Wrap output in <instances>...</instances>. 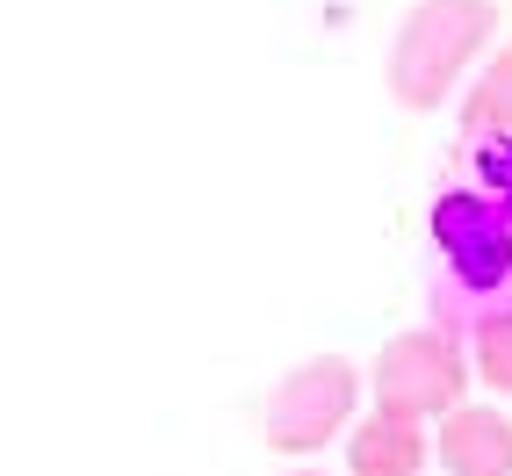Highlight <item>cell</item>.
Instances as JSON below:
<instances>
[{"label": "cell", "instance_id": "277c9868", "mask_svg": "<svg viewBox=\"0 0 512 476\" xmlns=\"http://www.w3.org/2000/svg\"><path fill=\"white\" fill-rule=\"evenodd\" d=\"M469 347L455 325H404L383 339V354L368 361V404L375 412H397V419H419V426H440L448 412H462L469 404Z\"/></svg>", "mask_w": 512, "mask_h": 476}, {"label": "cell", "instance_id": "30bf717a", "mask_svg": "<svg viewBox=\"0 0 512 476\" xmlns=\"http://www.w3.org/2000/svg\"><path fill=\"white\" fill-rule=\"evenodd\" d=\"M282 476H325V469H311V462H296V469H282Z\"/></svg>", "mask_w": 512, "mask_h": 476}, {"label": "cell", "instance_id": "8992f818", "mask_svg": "<svg viewBox=\"0 0 512 476\" xmlns=\"http://www.w3.org/2000/svg\"><path fill=\"white\" fill-rule=\"evenodd\" d=\"M339 448H347V476H426V462H433V426L397 419V412H375V404H368Z\"/></svg>", "mask_w": 512, "mask_h": 476}, {"label": "cell", "instance_id": "52a82bcc", "mask_svg": "<svg viewBox=\"0 0 512 476\" xmlns=\"http://www.w3.org/2000/svg\"><path fill=\"white\" fill-rule=\"evenodd\" d=\"M462 347H469V368L498 404H512V303H484V311L455 318Z\"/></svg>", "mask_w": 512, "mask_h": 476}, {"label": "cell", "instance_id": "5b68a950", "mask_svg": "<svg viewBox=\"0 0 512 476\" xmlns=\"http://www.w3.org/2000/svg\"><path fill=\"white\" fill-rule=\"evenodd\" d=\"M440 476H512V412L505 404H462L433 426Z\"/></svg>", "mask_w": 512, "mask_h": 476}, {"label": "cell", "instance_id": "6da1fadb", "mask_svg": "<svg viewBox=\"0 0 512 476\" xmlns=\"http://www.w3.org/2000/svg\"><path fill=\"white\" fill-rule=\"evenodd\" d=\"M491 37H498V0H412L383 65L390 101L412 116L448 109L462 73L491 51Z\"/></svg>", "mask_w": 512, "mask_h": 476}, {"label": "cell", "instance_id": "3957f363", "mask_svg": "<svg viewBox=\"0 0 512 476\" xmlns=\"http://www.w3.org/2000/svg\"><path fill=\"white\" fill-rule=\"evenodd\" d=\"M361 412H368V368L354 354H311L282 368L275 390L260 397V440L282 462H311L332 440H347Z\"/></svg>", "mask_w": 512, "mask_h": 476}, {"label": "cell", "instance_id": "ba28073f", "mask_svg": "<svg viewBox=\"0 0 512 476\" xmlns=\"http://www.w3.org/2000/svg\"><path fill=\"white\" fill-rule=\"evenodd\" d=\"M462 138H512V44L484 58V73L462 94Z\"/></svg>", "mask_w": 512, "mask_h": 476}, {"label": "cell", "instance_id": "9c48e42d", "mask_svg": "<svg viewBox=\"0 0 512 476\" xmlns=\"http://www.w3.org/2000/svg\"><path fill=\"white\" fill-rule=\"evenodd\" d=\"M469 181L512 217V138H476L469 145Z\"/></svg>", "mask_w": 512, "mask_h": 476}, {"label": "cell", "instance_id": "7a4b0ae2", "mask_svg": "<svg viewBox=\"0 0 512 476\" xmlns=\"http://www.w3.org/2000/svg\"><path fill=\"white\" fill-rule=\"evenodd\" d=\"M426 246H433V311L512 303V217L476 181H448L433 195Z\"/></svg>", "mask_w": 512, "mask_h": 476}]
</instances>
